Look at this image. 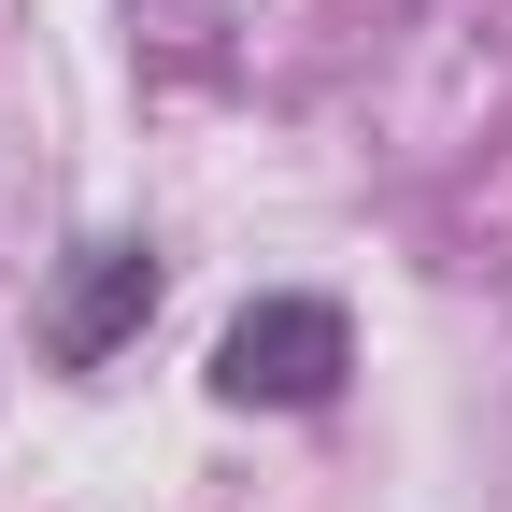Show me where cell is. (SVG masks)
<instances>
[{
  "mask_svg": "<svg viewBox=\"0 0 512 512\" xmlns=\"http://www.w3.org/2000/svg\"><path fill=\"white\" fill-rule=\"evenodd\" d=\"M143 313H157V242H86L57 313H43V342H57V370H100V356L143 342Z\"/></svg>",
  "mask_w": 512,
  "mask_h": 512,
  "instance_id": "7a4b0ae2",
  "label": "cell"
},
{
  "mask_svg": "<svg viewBox=\"0 0 512 512\" xmlns=\"http://www.w3.org/2000/svg\"><path fill=\"white\" fill-rule=\"evenodd\" d=\"M342 370H356L342 299L271 285V299H242V313H228V342H214V399H228V413H328V399H342Z\"/></svg>",
  "mask_w": 512,
  "mask_h": 512,
  "instance_id": "6da1fadb",
  "label": "cell"
}]
</instances>
